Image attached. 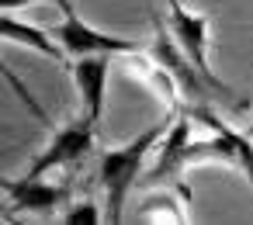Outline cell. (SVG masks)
Wrapping results in <instances>:
<instances>
[{
	"label": "cell",
	"mask_w": 253,
	"mask_h": 225,
	"mask_svg": "<svg viewBox=\"0 0 253 225\" xmlns=\"http://www.w3.org/2000/svg\"><path fill=\"white\" fill-rule=\"evenodd\" d=\"M167 128H170V118L149 125L146 132L132 135L128 142L111 146V149L101 152V170H97V177H101V187H104V218H108V222H122L128 190H132V184L139 180L146 156H149V152L160 146V139L167 135Z\"/></svg>",
	"instance_id": "1"
},
{
	"label": "cell",
	"mask_w": 253,
	"mask_h": 225,
	"mask_svg": "<svg viewBox=\"0 0 253 225\" xmlns=\"http://www.w3.org/2000/svg\"><path fill=\"white\" fill-rule=\"evenodd\" d=\"M191 139H194V118H191L187 108H180L177 118H173V125L160 139V156H156L153 170L146 173V184L149 187L153 184H163V180H173L187 166V146H191Z\"/></svg>",
	"instance_id": "7"
},
{
	"label": "cell",
	"mask_w": 253,
	"mask_h": 225,
	"mask_svg": "<svg viewBox=\"0 0 253 225\" xmlns=\"http://www.w3.org/2000/svg\"><path fill=\"white\" fill-rule=\"evenodd\" d=\"M246 132H250V135H253V121H250V125H246Z\"/></svg>",
	"instance_id": "14"
},
{
	"label": "cell",
	"mask_w": 253,
	"mask_h": 225,
	"mask_svg": "<svg viewBox=\"0 0 253 225\" xmlns=\"http://www.w3.org/2000/svg\"><path fill=\"white\" fill-rule=\"evenodd\" d=\"M187 201H191V194H187V187L180 184V190H177V197L167 190V194H153L142 208H139V218H146V222H187Z\"/></svg>",
	"instance_id": "11"
},
{
	"label": "cell",
	"mask_w": 253,
	"mask_h": 225,
	"mask_svg": "<svg viewBox=\"0 0 253 225\" xmlns=\"http://www.w3.org/2000/svg\"><path fill=\"white\" fill-rule=\"evenodd\" d=\"M149 56L177 80V87H180L184 97H191V101H215V94H211V87L205 83L201 70L184 56V49H180L177 38L170 35V25H163L160 18H156V42H153Z\"/></svg>",
	"instance_id": "6"
},
{
	"label": "cell",
	"mask_w": 253,
	"mask_h": 225,
	"mask_svg": "<svg viewBox=\"0 0 253 225\" xmlns=\"http://www.w3.org/2000/svg\"><path fill=\"white\" fill-rule=\"evenodd\" d=\"M101 218H104V208H101L97 201H77V204H66V208H63V222H66V225H80V222L94 225V222H101Z\"/></svg>",
	"instance_id": "12"
},
{
	"label": "cell",
	"mask_w": 253,
	"mask_h": 225,
	"mask_svg": "<svg viewBox=\"0 0 253 225\" xmlns=\"http://www.w3.org/2000/svg\"><path fill=\"white\" fill-rule=\"evenodd\" d=\"M4 194L14 211H32V215H52L70 201L66 184H49L45 177H28V173L18 180H4Z\"/></svg>",
	"instance_id": "8"
},
{
	"label": "cell",
	"mask_w": 253,
	"mask_h": 225,
	"mask_svg": "<svg viewBox=\"0 0 253 225\" xmlns=\"http://www.w3.org/2000/svg\"><path fill=\"white\" fill-rule=\"evenodd\" d=\"M0 32H4V38H7V42L25 45V49H32V52H39V56H45L49 63H59V66H63V63H70V56H66L63 42L56 38V32L39 28V25H25V21H18V18H14V11H4Z\"/></svg>",
	"instance_id": "10"
},
{
	"label": "cell",
	"mask_w": 253,
	"mask_h": 225,
	"mask_svg": "<svg viewBox=\"0 0 253 225\" xmlns=\"http://www.w3.org/2000/svg\"><path fill=\"white\" fill-rule=\"evenodd\" d=\"M77 94H80V111L97 125L104 114V97H108V73H111V56H84L70 63Z\"/></svg>",
	"instance_id": "9"
},
{
	"label": "cell",
	"mask_w": 253,
	"mask_h": 225,
	"mask_svg": "<svg viewBox=\"0 0 253 225\" xmlns=\"http://www.w3.org/2000/svg\"><path fill=\"white\" fill-rule=\"evenodd\" d=\"M187 111H191V118H194L201 128H208V135L191 139V146H187V166H191V163H201V159H222L225 166L239 170V173L246 177V184L253 187V135H250L246 128L239 132V128L225 125V121L208 108V101H198V104H191Z\"/></svg>",
	"instance_id": "2"
},
{
	"label": "cell",
	"mask_w": 253,
	"mask_h": 225,
	"mask_svg": "<svg viewBox=\"0 0 253 225\" xmlns=\"http://www.w3.org/2000/svg\"><path fill=\"white\" fill-rule=\"evenodd\" d=\"M167 25H170V35L177 38V45L184 49V56L201 70V76H205V83L211 87L215 101H225V104L239 108L243 101L232 94L229 83L218 80V73H215L211 63H208V49H211V25H208V18H205L201 11L184 7L180 0H167Z\"/></svg>",
	"instance_id": "3"
},
{
	"label": "cell",
	"mask_w": 253,
	"mask_h": 225,
	"mask_svg": "<svg viewBox=\"0 0 253 225\" xmlns=\"http://www.w3.org/2000/svg\"><path fill=\"white\" fill-rule=\"evenodd\" d=\"M94 132H97V125L87 114L80 121H70L63 128H52L49 146L28 163V177H45L49 170H59V166H77L84 156H90Z\"/></svg>",
	"instance_id": "5"
},
{
	"label": "cell",
	"mask_w": 253,
	"mask_h": 225,
	"mask_svg": "<svg viewBox=\"0 0 253 225\" xmlns=\"http://www.w3.org/2000/svg\"><path fill=\"white\" fill-rule=\"evenodd\" d=\"M56 38L63 42L70 63L73 59H84V56H135L142 52V42L139 38H125V35H111V32H101L94 25H87L73 4L63 7V21L52 28Z\"/></svg>",
	"instance_id": "4"
},
{
	"label": "cell",
	"mask_w": 253,
	"mask_h": 225,
	"mask_svg": "<svg viewBox=\"0 0 253 225\" xmlns=\"http://www.w3.org/2000/svg\"><path fill=\"white\" fill-rule=\"evenodd\" d=\"M4 4V11H18V7H28V4H56V7H66L73 4V0H0Z\"/></svg>",
	"instance_id": "13"
}]
</instances>
